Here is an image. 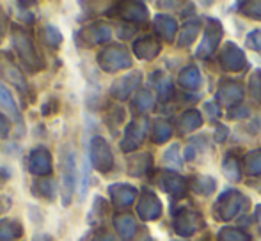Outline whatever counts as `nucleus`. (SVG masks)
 I'll list each match as a JSON object with an SVG mask.
<instances>
[{
    "label": "nucleus",
    "mask_w": 261,
    "mask_h": 241,
    "mask_svg": "<svg viewBox=\"0 0 261 241\" xmlns=\"http://www.w3.org/2000/svg\"><path fill=\"white\" fill-rule=\"evenodd\" d=\"M14 46H16L18 53L21 55V59L27 64L29 69L36 71V69H41L45 66V62L39 57V53L36 52V46L32 43V39L29 38V34L14 28Z\"/></svg>",
    "instance_id": "1"
},
{
    "label": "nucleus",
    "mask_w": 261,
    "mask_h": 241,
    "mask_svg": "<svg viewBox=\"0 0 261 241\" xmlns=\"http://www.w3.org/2000/svg\"><path fill=\"white\" fill-rule=\"evenodd\" d=\"M75 190V155L69 153L68 160L64 162V176H62V204L71 200Z\"/></svg>",
    "instance_id": "2"
},
{
    "label": "nucleus",
    "mask_w": 261,
    "mask_h": 241,
    "mask_svg": "<svg viewBox=\"0 0 261 241\" xmlns=\"http://www.w3.org/2000/svg\"><path fill=\"white\" fill-rule=\"evenodd\" d=\"M0 69H4V78H7L11 83H14V85L18 87V89H23L25 85V80H23V75L20 73V69L16 68V66L13 64L11 61L4 59L2 62H0Z\"/></svg>",
    "instance_id": "3"
},
{
    "label": "nucleus",
    "mask_w": 261,
    "mask_h": 241,
    "mask_svg": "<svg viewBox=\"0 0 261 241\" xmlns=\"http://www.w3.org/2000/svg\"><path fill=\"white\" fill-rule=\"evenodd\" d=\"M32 172L36 174H48L50 172V155L46 149H36V153L31 158Z\"/></svg>",
    "instance_id": "4"
},
{
    "label": "nucleus",
    "mask_w": 261,
    "mask_h": 241,
    "mask_svg": "<svg viewBox=\"0 0 261 241\" xmlns=\"http://www.w3.org/2000/svg\"><path fill=\"white\" fill-rule=\"evenodd\" d=\"M0 105L2 107H6V110L9 112L11 115H13L16 120H20V115H18V110H16V105H14L13 98H11L9 91L6 89V87L0 83Z\"/></svg>",
    "instance_id": "5"
},
{
    "label": "nucleus",
    "mask_w": 261,
    "mask_h": 241,
    "mask_svg": "<svg viewBox=\"0 0 261 241\" xmlns=\"http://www.w3.org/2000/svg\"><path fill=\"white\" fill-rule=\"evenodd\" d=\"M18 234H20V225L16 222H0V241L16 238Z\"/></svg>",
    "instance_id": "6"
},
{
    "label": "nucleus",
    "mask_w": 261,
    "mask_h": 241,
    "mask_svg": "<svg viewBox=\"0 0 261 241\" xmlns=\"http://www.w3.org/2000/svg\"><path fill=\"white\" fill-rule=\"evenodd\" d=\"M45 38L50 45H59V43H61V34H59V31L54 27H45Z\"/></svg>",
    "instance_id": "7"
},
{
    "label": "nucleus",
    "mask_w": 261,
    "mask_h": 241,
    "mask_svg": "<svg viewBox=\"0 0 261 241\" xmlns=\"http://www.w3.org/2000/svg\"><path fill=\"white\" fill-rule=\"evenodd\" d=\"M7 131H9V123H7L2 115H0V135H4V137H6Z\"/></svg>",
    "instance_id": "8"
},
{
    "label": "nucleus",
    "mask_w": 261,
    "mask_h": 241,
    "mask_svg": "<svg viewBox=\"0 0 261 241\" xmlns=\"http://www.w3.org/2000/svg\"><path fill=\"white\" fill-rule=\"evenodd\" d=\"M34 241H52L50 239V236H46V234H41V236H36Z\"/></svg>",
    "instance_id": "9"
}]
</instances>
